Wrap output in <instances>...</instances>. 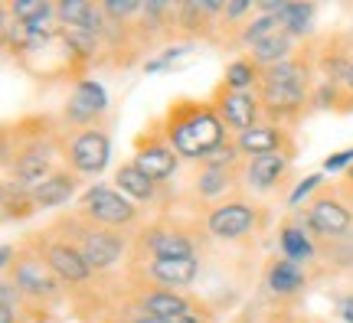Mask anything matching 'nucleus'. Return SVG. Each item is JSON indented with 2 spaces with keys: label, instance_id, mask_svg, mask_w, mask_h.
<instances>
[{
  "label": "nucleus",
  "instance_id": "nucleus-1",
  "mask_svg": "<svg viewBox=\"0 0 353 323\" xmlns=\"http://www.w3.org/2000/svg\"><path fill=\"white\" fill-rule=\"evenodd\" d=\"M167 144L176 150V157L210 160L216 150L226 144L223 118L206 105L180 101L170 108V118H167Z\"/></svg>",
  "mask_w": 353,
  "mask_h": 323
},
{
  "label": "nucleus",
  "instance_id": "nucleus-2",
  "mask_svg": "<svg viewBox=\"0 0 353 323\" xmlns=\"http://www.w3.org/2000/svg\"><path fill=\"white\" fill-rule=\"evenodd\" d=\"M82 209H85L88 219H95L105 229H121V225H131L138 219L134 199H128L121 189H108V187L88 189L82 196Z\"/></svg>",
  "mask_w": 353,
  "mask_h": 323
},
{
  "label": "nucleus",
  "instance_id": "nucleus-3",
  "mask_svg": "<svg viewBox=\"0 0 353 323\" xmlns=\"http://www.w3.org/2000/svg\"><path fill=\"white\" fill-rule=\"evenodd\" d=\"M79 251H82V258L88 261V268L92 271H105V268H112L114 261L121 258V251H125V238L118 236L114 229H105V225H88L79 232Z\"/></svg>",
  "mask_w": 353,
  "mask_h": 323
},
{
  "label": "nucleus",
  "instance_id": "nucleus-4",
  "mask_svg": "<svg viewBox=\"0 0 353 323\" xmlns=\"http://www.w3.org/2000/svg\"><path fill=\"white\" fill-rule=\"evenodd\" d=\"M108 157H112V144H108V134L92 127V131H82V134L69 144V163L76 174H88L95 176L108 167Z\"/></svg>",
  "mask_w": 353,
  "mask_h": 323
},
{
  "label": "nucleus",
  "instance_id": "nucleus-5",
  "mask_svg": "<svg viewBox=\"0 0 353 323\" xmlns=\"http://www.w3.org/2000/svg\"><path fill=\"white\" fill-rule=\"evenodd\" d=\"M301 225H307V229L317 232V236L334 238V236H343V232L350 229L353 216H350V209L343 206L341 199L321 196V199H314V202L307 206V216H304Z\"/></svg>",
  "mask_w": 353,
  "mask_h": 323
},
{
  "label": "nucleus",
  "instance_id": "nucleus-6",
  "mask_svg": "<svg viewBox=\"0 0 353 323\" xmlns=\"http://www.w3.org/2000/svg\"><path fill=\"white\" fill-rule=\"evenodd\" d=\"M13 284L20 287V294L26 298H52L59 291V278L50 271V264L37 255H26L23 261H17V271H13Z\"/></svg>",
  "mask_w": 353,
  "mask_h": 323
},
{
  "label": "nucleus",
  "instance_id": "nucleus-7",
  "mask_svg": "<svg viewBox=\"0 0 353 323\" xmlns=\"http://www.w3.org/2000/svg\"><path fill=\"white\" fill-rule=\"evenodd\" d=\"M43 261L50 264V271L59 278V281H69V284H82L88 281V261L82 258L79 245H69V242H46L43 245Z\"/></svg>",
  "mask_w": 353,
  "mask_h": 323
},
{
  "label": "nucleus",
  "instance_id": "nucleus-8",
  "mask_svg": "<svg viewBox=\"0 0 353 323\" xmlns=\"http://www.w3.org/2000/svg\"><path fill=\"white\" fill-rule=\"evenodd\" d=\"M259 105L262 101L255 98L252 92H229V88H219L216 95V114L223 118V125H229L232 131H249L255 127V118H259Z\"/></svg>",
  "mask_w": 353,
  "mask_h": 323
},
{
  "label": "nucleus",
  "instance_id": "nucleus-9",
  "mask_svg": "<svg viewBox=\"0 0 353 323\" xmlns=\"http://www.w3.org/2000/svg\"><path fill=\"white\" fill-rule=\"evenodd\" d=\"M206 225H210V232L216 238L232 242V238H242L255 225V209L249 202H223V206H216L210 212Z\"/></svg>",
  "mask_w": 353,
  "mask_h": 323
},
{
  "label": "nucleus",
  "instance_id": "nucleus-10",
  "mask_svg": "<svg viewBox=\"0 0 353 323\" xmlns=\"http://www.w3.org/2000/svg\"><path fill=\"white\" fill-rule=\"evenodd\" d=\"M105 108H108L105 88H101L95 79H82L76 85V92L69 95L65 118H69L72 125H88V121H95L99 114H105Z\"/></svg>",
  "mask_w": 353,
  "mask_h": 323
},
{
  "label": "nucleus",
  "instance_id": "nucleus-11",
  "mask_svg": "<svg viewBox=\"0 0 353 323\" xmlns=\"http://www.w3.org/2000/svg\"><path fill=\"white\" fill-rule=\"evenodd\" d=\"M50 167H52V150L46 144H30L26 150L17 154V160H13V176H17V183L26 189H37L43 180H50Z\"/></svg>",
  "mask_w": 353,
  "mask_h": 323
},
{
  "label": "nucleus",
  "instance_id": "nucleus-12",
  "mask_svg": "<svg viewBox=\"0 0 353 323\" xmlns=\"http://www.w3.org/2000/svg\"><path fill=\"white\" fill-rule=\"evenodd\" d=\"M134 167H138L141 174H148L154 183H161L167 176H174L176 170V150L170 144H161V140H148V144H141L138 154H134Z\"/></svg>",
  "mask_w": 353,
  "mask_h": 323
},
{
  "label": "nucleus",
  "instance_id": "nucleus-13",
  "mask_svg": "<svg viewBox=\"0 0 353 323\" xmlns=\"http://www.w3.org/2000/svg\"><path fill=\"white\" fill-rule=\"evenodd\" d=\"M200 271V258H154L151 261V278L164 287H187L193 284V278Z\"/></svg>",
  "mask_w": 353,
  "mask_h": 323
},
{
  "label": "nucleus",
  "instance_id": "nucleus-14",
  "mask_svg": "<svg viewBox=\"0 0 353 323\" xmlns=\"http://www.w3.org/2000/svg\"><path fill=\"white\" fill-rule=\"evenodd\" d=\"M236 147H239V154H249V157L278 154V150L285 147V131L275 125H255L236 137Z\"/></svg>",
  "mask_w": 353,
  "mask_h": 323
},
{
  "label": "nucleus",
  "instance_id": "nucleus-15",
  "mask_svg": "<svg viewBox=\"0 0 353 323\" xmlns=\"http://www.w3.org/2000/svg\"><path fill=\"white\" fill-rule=\"evenodd\" d=\"M288 170V154L278 150V154H262V157H252L249 170H245V180L252 189H272L285 176Z\"/></svg>",
  "mask_w": 353,
  "mask_h": 323
},
{
  "label": "nucleus",
  "instance_id": "nucleus-16",
  "mask_svg": "<svg viewBox=\"0 0 353 323\" xmlns=\"http://www.w3.org/2000/svg\"><path fill=\"white\" fill-rule=\"evenodd\" d=\"M144 245L151 249L154 258H190V255H196L193 242H190L183 232H174V229L144 232Z\"/></svg>",
  "mask_w": 353,
  "mask_h": 323
},
{
  "label": "nucleus",
  "instance_id": "nucleus-17",
  "mask_svg": "<svg viewBox=\"0 0 353 323\" xmlns=\"http://www.w3.org/2000/svg\"><path fill=\"white\" fill-rule=\"evenodd\" d=\"M268 287H272V294H278V298L298 294L304 287V268L298 261H291L281 255V258H275L272 268H268Z\"/></svg>",
  "mask_w": 353,
  "mask_h": 323
},
{
  "label": "nucleus",
  "instance_id": "nucleus-18",
  "mask_svg": "<svg viewBox=\"0 0 353 323\" xmlns=\"http://www.w3.org/2000/svg\"><path fill=\"white\" fill-rule=\"evenodd\" d=\"M72 193H76V176L72 174H52L50 180H43L37 189H30V199H33V206L52 209V206L69 202Z\"/></svg>",
  "mask_w": 353,
  "mask_h": 323
},
{
  "label": "nucleus",
  "instance_id": "nucleus-19",
  "mask_svg": "<svg viewBox=\"0 0 353 323\" xmlns=\"http://www.w3.org/2000/svg\"><path fill=\"white\" fill-rule=\"evenodd\" d=\"M141 311L151 313V317H167V320H176V317H183L187 311H193V304H190L183 294H176V291H151V294H144L141 298Z\"/></svg>",
  "mask_w": 353,
  "mask_h": 323
},
{
  "label": "nucleus",
  "instance_id": "nucleus-20",
  "mask_svg": "<svg viewBox=\"0 0 353 323\" xmlns=\"http://www.w3.org/2000/svg\"><path fill=\"white\" fill-rule=\"evenodd\" d=\"M262 105L272 118H285V114H298L304 105V88L288 85H262Z\"/></svg>",
  "mask_w": 353,
  "mask_h": 323
},
{
  "label": "nucleus",
  "instance_id": "nucleus-21",
  "mask_svg": "<svg viewBox=\"0 0 353 323\" xmlns=\"http://www.w3.org/2000/svg\"><path fill=\"white\" fill-rule=\"evenodd\" d=\"M288 52H291V37L285 30H278V33H272L268 39H262V43L252 46V63L265 72V69H272V65L288 63Z\"/></svg>",
  "mask_w": 353,
  "mask_h": 323
},
{
  "label": "nucleus",
  "instance_id": "nucleus-22",
  "mask_svg": "<svg viewBox=\"0 0 353 323\" xmlns=\"http://www.w3.org/2000/svg\"><path fill=\"white\" fill-rule=\"evenodd\" d=\"M114 183H118V189H121L128 199H141V202L154 199V193H157V183H154L148 174H141L134 163H125V167H118V174H114Z\"/></svg>",
  "mask_w": 353,
  "mask_h": 323
},
{
  "label": "nucleus",
  "instance_id": "nucleus-23",
  "mask_svg": "<svg viewBox=\"0 0 353 323\" xmlns=\"http://www.w3.org/2000/svg\"><path fill=\"white\" fill-rule=\"evenodd\" d=\"M278 242H281L285 258L298 261V264H301V261H311V258H314V242H311V236H304V225H281Z\"/></svg>",
  "mask_w": 353,
  "mask_h": 323
},
{
  "label": "nucleus",
  "instance_id": "nucleus-24",
  "mask_svg": "<svg viewBox=\"0 0 353 323\" xmlns=\"http://www.w3.org/2000/svg\"><path fill=\"white\" fill-rule=\"evenodd\" d=\"M311 17H314V3H285V10L278 13V26H281L291 39L304 37V33L311 30Z\"/></svg>",
  "mask_w": 353,
  "mask_h": 323
},
{
  "label": "nucleus",
  "instance_id": "nucleus-25",
  "mask_svg": "<svg viewBox=\"0 0 353 323\" xmlns=\"http://www.w3.org/2000/svg\"><path fill=\"white\" fill-rule=\"evenodd\" d=\"M262 85H288V88H307V72L301 63H281L262 72Z\"/></svg>",
  "mask_w": 353,
  "mask_h": 323
},
{
  "label": "nucleus",
  "instance_id": "nucleus-26",
  "mask_svg": "<svg viewBox=\"0 0 353 323\" xmlns=\"http://www.w3.org/2000/svg\"><path fill=\"white\" fill-rule=\"evenodd\" d=\"M255 82H262V79H259V65H255L252 59L229 63L226 75H223V88H229V92H249Z\"/></svg>",
  "mask_w": 353,
  "mask_h": 323
},
{
  "label": "nucleus",
  "instance_id": "nucleus-27",
  "mask_svg": "<svg viewBox=\"0 0 353 323\" xmlns=\"http://www.w3.org/2000/svg\"><path fill=\"white\" fill-rule=\"evenodd\" d=\"M229 187H232V176H229V170H219V167H203V174L196 176V193L206 199L226 193Z\"/></svg>",
  "mask_w": 353,
  "mask_h": 323
},
{
  "label": "nucleus",
  "instance_id": "nucleus-28",
  "mask_svg": "<svg viewBox=\"0 0 353 323\" xmlns=\"http://www.w3.org/2000/svg\"><path fill=\"white\" fill-rule=\"evenodd\" d=\"M17 298H20V287L13 281H3L0 284V323L17 320Z\"/></svg>",
  "mask_w": 353,
  "mask_h": 323
},
{
  "label": "nucleus",
  "instance_id": "nucleus-29",
  "mask_svg": "<svg viewBox=\"0 0 353 323\" xmlns=\"http://www.w3.org/2000/svg\"><path fill=\"white\" fill-rule=\"evenodd\" d=\"M141 7H144V3H138V0H105V3H101L105 17H114V20H125L131 13H138Z\"/></svg>",
  "mask_w": 353,
  "mask_h": 323
},
{
  "label": "nucleus",
  "instance_id": "nucleus-30",
  "mask_svg": "<svg viewBox=\"0 0 353 323\" xmlns=\"http://www.w3.org/2000/svg\"><path fill=\"white\" fill-rule=\"evenodd\" d=\"M317 183H321V174H311V176H304L301 183H298V187H294V193H291V206H298V202H301L304 196H307V193H314L317 189Z\"/></svg>",
  "mask_w": 353,
  "mask_h": 323
},
{
  "label": "nucleus",
  "instance_id": "nucleus-31",
  "mask_svg": "<svg viewBox=\"0 0 353 323\" xmlns=\"http://www.w3.org/2000/svg\"><path fill=\"white\" fill-rule=\"evenodd\" d=\"M350 163H353V147H347V150H337V154H330L327 160H324V170H327V174H337V170L350 167Z\"/></svg>",
  "mask_w": 353,
  "mask_h": 323
},
{
  "label": "nucleus",
  "instance_id": "nucleus-32",
  "mask_svg": "<svg viewBox=\"0 0 353 323\" xmlns=\"http://www.w3.org/2000/svg\"><path fill=\"white\" fill-rule=\"evenodd\" d=\"M334 101H337V82L324 79V85L317 88V95H314V105L317 108H330Z\"/></svg>",
  "mask_w": 353,
  "mask_h": 323
},
{
  "label": "nucleus",
  "instance_id": "nucleus-33",
  "mask_svg": "<svg viewBox=\"0 0 353 323\" xmlns=\"http://www.w3.org/2000/svg\"><path fill=\"white\" fill-rule=\"evenodd\" d=\"M252 10V0H232V3H226V17L229 20H236V17H242V13H249Z\"/></svg>",
  "mask_w": 353,
  "mask_h": 323
},
{
  "label": "nucleus",
  "instance_id": "nucleus-34",
  "mask_svg": "<svg viewBox=\"0 0 353 323\" xmlns=\"http://www.w3.org/2000/svg\"><path fill=\"white\" fill-rule=\"evenodd\" d=\"M343 85L350 88L353 92V52H350V59H347V63H343V79H341Z\"/></svg>",
  "mask_w": 353,
  "mask_h": 323
},
{
  "label": "nucleus",
  "instance_id": "nucleus-35",
  "mask_svg": "<svg viewBox=\"0 0 353 323\" xmlns=\"http://www.w3.org/2000/svg\"><path fill=\"white\" fill-rule=\"evenodd\" d=\"M176 323H203V317H200V311L193 307V311H187L183 317H176Z\"/></svg>",
  "mask_w": 353,
  "mask_h": 323
},
{
  "label": "nucleus",
  "instance_id": "nucleus-36",
  "mask_svg": "<svg viewBox=\"0 0 353 323\" xmlns=\"http://www.w3.org/2000/svg\"><path fill=\"white\" fill-rule=\"evenodd\" d=\"M134 323H176V320H167V317H151V313H141Z\"/></svg>",
  "mask_w": 353,
  "mask_h": 323
},
{
  "label": "nucleus",
  "instance_id": "nucleus-37",
  "mask_svg": "<svg viewBox=\"0 0 353 323\" xmlns=\"http://www.w3.org/2000/svg\"><path fill=\"white\" fill-rule=\"evenodd\" d=\"M0 264H3V268H10L13 264V249L10 245H3V251H0Z\"/></svg>",
  "mask_w": 353,
  "mask_h": 323
},
{
  "label": "nucleus",
  "instance_id": "nucleus-38",
  "mask_svg": "<svg viewBox=\"0 0 353 323\" xmlns=\"http://www.w3.org/2000/svg\"><path fill=\"white\" fill-rule=\"evenodd\" d=\"M161 69H167L164 59H151V63L144 65V72H161Z\"/></svg>",
  "mask_w": 353,
  "mask_h": 323
},
{
  "label": "nucleus",
  "instance_id": "nucleus-39",
  "mask_svg": "<svg viewBox=\"0 0 353 323\" xmlns=\"http://www.w3.org/2000/svg\"><path fill=\"white\" fill-rule=\"evenodd\" d=\"M350 307H353V304H347V307H343V317H347V320L353 323V311H350Z\"/></svg>",
  "mask_w": 353,
  "mask_h": 323
},
{
  "label": "nucleus",
  "instance_id": "nucleus-40",
  "mask_svg": "<svg viewBox=\"0 0 353 323\" xmlns=\"http://www.w3.org/2000/svg\"><path fill=\"white\" fill-rule=\"evenodd\" d=\"M350 176H353V167H350Z\"/></svg>",
  "mask_w": 353,
  "mask_h": 323
}]
</instances>
